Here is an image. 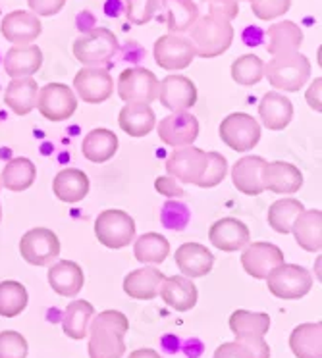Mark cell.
Instances as JSON below:
<instances>
[{"mask_svg": "<svg viewBox=\"0 0 322 358\" xmlns=\"http://www.w3.org/2000/svg\"><path fill=\"white\" fill-rule=\"evenodd\" d=\"M130 331L126 314L118 310H104L93 316L89 324V357L122 358L126 352L124 337Z\"/></svg>", "mask_w": 322, "mask_h": 358, "instance_id": "6da1fadb", "label": "cell"}, {"mask_svg": "<svg viewBox=\"0 0 322 358\" xmlns=\"http://www.w3.org/2000/svg\"><path fill=\"white\" fill-rule=\"evenodd\" d=\"M265 78L278 91L298 93L311 78V62L301 52L272 56V60L265 64Z\"/></svg>", "mask_w": 322, "mask_h": 358, "instance_id": "7a4b0ae2", "label": "cell"}, {"mask_svg": "<svg viewBox=\"0 0 322 358\" xmlns=\"http://www.w3.org/2000/svg\"><path fill=\"white\" fill-rule=\"evenodd\" d=\"M189 35H191L189 41L193 43L197 56L216 58L232 47L234 27L230 22H224V20L203 16L197 17V22L189 29Z\"/></svg>", "mask_w": 322, "mask_h": 358, "instance_id": "3957f363", "label": "cell"}, {"mask_svg": "<svg viewBox=\"0 0 322 358\" xmlns=\"http://www.w3.org/2000/svg\"><path fill=\"white\" fill-rule=\"evenodd\" d=\"M118 37L106 27H94L74 41V56L85 68H104L118 52Z\"/></svg>", "mask_w": 322, "mask_h": 358, "instance_id": "277c9868", "label": "cell"}, {"mask_svg": "<svg viewBox=\"0 0 322 358\" xmlns=\"http://www.w3.org/2000/svg\"><path fill=\"white\" fill-rule=\"evenodd\" d=\"M94 235L108 249H124L135 239V222L127 212L108 208L94 220Z\"/></svg>", "mask_w": 322, "mask_h": 358, "instance_id": "5b68a950", "label": "cell"}, {"mask_svg": "<svg viewBox=\"0 0 322 358\" xmlns=\"http://www.w3.org/2000/svg\"><path fill=\"white\" fill-rule=\"evenodd\" d=\"M267 287L278 299L298 301L313 289V275L303 266L286 264L278 266L267 275Z\"/></svg>", "mask_w": 322, "mask_h": 358, "instance_id": "8992f818", "label": "cell"}, {"mask_svg": "<svg viewBox=\"0 0 322 358\" xmlns=\"http://www.w3.org/2000/svg\"><path fill=\"white\" fill-rule=\"evenodd\" d=\"M222 143L236 152H247L260 141V125L245 112H234L220 122L218 127Z\"/></svg>", "mask_w": 322, "mask_h": 358, "instance_id": "52a82bcc", "label": "cell"}, {"mask_svg": "<svg viewBox=\"0 0 322 358\" xmlns=\"http://www.w3.org/2000/svg\"><path fill=\"white\" fill-rule=\"evenodd\" d=\"M20 255L27 264L50 266L52 260L60 257V241L58 235L47 227L29 229L20 241Z\"/></svg>", "mask_w": 322, "mask_h": 358, "instance_id": "ba28073f", "label": "cell"}, {"mask_svg": "<svg viewBox=\"0 0 322 358\" xmlns=\"http://www.w3.org/2000/svg\"><path fill=\"white\" fill-rule=\"evenodd\" d=\"M197 58L193 43L181 35H162L155 43V62L166 71H181Z\"/></svg>", "mask_w": 322, "mask_h": 358, "instance_id": "9c48e42d", "label": "cell"}, {"mask_svg": "<svg viewBox=\"0 0 322 358\" xmlns=\"http://www.w3.org/2000/svg\"><path fill=\"white\" fill-rule=\"evenodd\" d=\"M37 108L48 122H64L78 110V99L70 87L64 83H48L37 94Z\"/></svg>", "mask_w": 322, "mask_h": 358, "instance_id": "30bf717a", "label": "cell"}, {"mask_svg": "<svg viewBox=\"0 0 322 358\" xmlns=\"http://www.w3.org/2000/svg\"><path fill=\"white\" fill-rule=\"evenodd\" d=\"M118 94L124 102L150 104L158 96V79L147 68H127L120 73Z\"/></svg>", "mask_w": 322, "mask_h": 358, "instance_id": "8fae6325", "label": "cell"}, {"mask_svg": "<svg viewBox=\"0 0 322 358\" xmlns=\"http://www.w3.org/2000/svg\"><path fill=\"white\" fill-rule=\"evenodd\" d=\"M204 168H206V152L193 145L176 148L172 155L166 158V171L178 183L197 185V181L203 178Z\"/></svg>", "mask_w": 322, "mask_h": 358, "instance_id": "7c38bea8", "label": "cell"}, {"mask_svg": "<svg viewBox=\"0 0 322 358\" xmlns=\"http://www.w3.org/2000/svg\"><path fill=\"white\" fill-rule=\"evenodd\" d=\"M74 89L87 104H101L114 93V79L106 68H83L74 78Z\"/></svg>", "mask_w": 322, "mask_h": 358, "instance_id": "4fadbf2b", "label": "cell"}, {"mask_svg": "<svg viewBox=\"0 0 322 358\" xmlns=\"http://www.w3.org/2000/svg\"><path fill=\"white\" fill-rule=\"evenodd\" d=\"M157 131L160 141L168 147H189L199 137V122L189 112H172L170 116L160 120Z\"/></svg>", "mask_w": 322, "mask_h": 358, "instance_id": "5bb4252c", "label": "cell"}, {"mask_svg": "<svg viewBox=\"0 0 322 358\" xmlns=\"http://www.w3.org/2000/svg\"><path fill=\"white\" fill-rule=\"evenodd\" d=\"M157 101L172 112H188L197 104V87L186 76H166L158 81Z\"/></svg>", "mask_w": 322, "mask_h": 358, "instance_id": "9a60e30c", "label": "cell"}, {"mask_svg": "<svg viewBox=\"0 0 322 358\" xmlns=\"http://www.w3.org/2000/svg\"><path fill=\"white\" fill-rule=\"evenodd\" d=\"M284 264V252L272 243L255 241L247 245L241 255L244 270L255 280H267V275Z\"/></svg>", "mask_w": 322, "mask_h": 358, "instance_id": "2e32d148", "label": "cell"}, {"mask_svg": "<svg viewBox=\"0 0 322 358\" xmlns=\"http://www.w3.org/2000/svg\"><path fill=\"white\" fill-rule=\"evenodd\" d=\"M41 31H43V24H41L39 16H35L33 12H25V10H16V12L6 14L0 25L2 37L14 43L16 47L33 45V41H37Z\"/></svg>", "mask_w": 322, "mask_h": 358, "instance_id": "e0dca14e", "label": "cell"}, {"mask_svg": "<svg viewBox=\"0 0 322 358\" xmlns=\"http://www.w3.org/2000/svg\"><path fill=\"white\" fill-rule=\"evenodd\" d=\"M209 241L218 250L224 252H236L244 249L251 241L249 227L245 226L241 220L222 218L214 222L209 231Z\"/></svg>", "mask_w": 322, "mask_h": 358, "instance_id": "ac0fdd59", "label": "cell"}, {"mask_svg": "<svg viewBox=\"0 0 322 358\" xmlns=\"http://www.w3.org/2000/svg\"><path fill=\"white\" fill-rule=\"evenodd\" d=\"M265 191H272L276 195H293L303 185V173L298 166L290 162H267L262 171Z\"/></svg>", "mask_w": 322, "mask_h": 358, "instance_id": "d6986e66", "label": "cell"}, {"mask_svg": "<svg viewBox=\"0 0 322 358\" xmlns=\"http://www.w3.org/2000/svg\"><path fill=\"white\" fill-rule=\"evenodd\" d=\"M267 160L260 156H244L239 158L232 168V181L234 187L249 196H259L265 191L262 183V171H265Z\"/></svg>", "mask_w": 322, "mask_h": 358, "instance_id": "ffe728a7", "label": "cell"}, {"mask_svg": "<svg viewBox=\"0 0 322 358\" xmlns=\"http://www.w3.org/2000/svg\"><path fill=\"white\" fill-rule=\"evenodd\" d=\"M176 266L180 268V272L193 280V278H203L206 273L212 272L214 266V257L212 252L201 243H183L180 249L176 250Z\"/></svg>", "mask_w": 322, "mask_h": 358, "instance_id": "44dd1931", "label": "cell"}, {"mask_svg": "<svg viewBox=\"0 0 322 358\" xmlns=\"http://www.w3.org/2000/svg\"><path fill=\"white\" fill-rule=\"evenodd\" d=\"M164 281V273L157 268H139L130 272L124 278V293L135 301H153L160 293V285Z\"/></svg>", "mask_w": 322, "mask_h": 358, "instance_id": "7402d4cb", "label": "cell"}, {"mask_svg": "<svg viewBox=\"0 0 322 358\" xmlns=\"http://www.w3.org/2000/svg\"><path fill=\"white\" fill-rule=\"evenodd\" d=\"M259 116L262 125L270 131H282L293 117V104L278 91L267 93L259 102Z\"/></svg>", "mask_w": 322, "mask_h": 358, "instance_id": "603a6c76", "label": "cell"}, {"mask_svg": "<svg viewBox=\"0 0 322 358\" xmlns=\"http://www.w3.org/2000/svg\"><path fill=\"white\" fill-rule=\"evenodd\" d=\"M170 308L176 312H188L197 304V287L193 281L186 278V275H172V278H164L162 285H160V293Z\"/></svg>", "mask_w": 322, "mask_h": 358, "instance_id": "cb8c5ba5", "label": "cell"}, {"mask_svg": "<svg viewBox=\"0 0 322 358\" xmlns=\"http://www.w3.org/2000/svg\"><path fill=\"white\" fill-rule=\"evenodd\" d=\"M118 124L120 129L127 133L130 137H147L155 129L157 117H155L150 104L127 102L126 106L120 110Z\"/></svg>", "mask_w": 322, "mask_h": 358, "instance_id": "d4e9b609", "label": "cell"}, {"mask_svg": "<svg viewBox=\"0 0 322 358\" xmlns=\"http://www.w3.org/2000/svg\"><path fill=\"white\" fill-rule=\"evenodd\" d=\"M48 283L60 296H76L83 289L85 275L79 264L71 260H60L48 268Z\"/></svg>", "mask_w": 322, "mask_h": 358, "instance_id": "484cf974", "label": "cell"}, {"mask_svg": "<svg viewBox=\"0 0 322 358\" xmlns=\"http://www.w3.org/2000/svg\"><path fill=\"white\" fill-rule=\"evenodd\" d=\"M43 66V52L37 45L12 47L4 56V70L12 79L31 78Z\"/></svg>", "mask_w": 322, "mask_h": 358, "instance_id": "4316f807", "label": "cell"}, {"mask_svg": "<svg viewBox=\"0 0 322 358\" xmlns=\"http://www.w3.org/2000/svg\"><path fill=\"white\" fill-rule=\"evenodd\" d=\"M267 39V50L270 56L291 55L299 52V47L303 45V31L298 24L284 20L268 27Z\"/></svg>", "mask_w": 322, "mask_h": 358, "instance_id": "83f0119b", "label": "cell"}, {"mask_svg": "<svg viewBox=\"0 0 322 358\" xmlns=\"http://www.w3.org/2000/svg\"><path fill=\"white\" fill-rule=\"evenodd\" d=\"M37 94L39 85L33 78L12 79L4 91V102L16 116H27L37 108Z\"/></svg>", "mask_w": 322, "mask_h": 358, "instance_id": "f1b7e54d", "label": "cell"}, {"mask_svg": "<svg viewBox=\"0 0 322 358\" xmlns=\"http://www.w3.org/2000/svg\"><path fill=\"white\" fill-rule=\"evenodd\" d=\"M291 234L295 241L307 252H321L322 249V212L303 210L293 222Z\"/></svg>", "mask_w": 322, "mask_h": 358, "instance_id": "f546056e", "label": "cell"}, {"mask_svg": "<svg viewBox=\"0 0 322 358\" xmlns=\"http://www.w3.org/2000/svg\"><path fill=\"white\" fill-rule=\"evenodd\" d=\"M81 152H83V156H85L89 162H108L118 152V137H116V133H112L111 129H104V127L91 129L83 137Z\"/></svg>", "mask_w": 322, "mask_h": 358, "instance_id": "4dcf8cb0", "label": "cell"}, {"mask_svg": "<svg viewBox=\"0 0 322 358\" xmlns=\"http://www.w3.org/2000/svg\"><path fill=\"white\" fill-rule=\"evenodd\" d=\"M52 191L62 203H79L89 193V178L85 171L78 170V168H66L56 173L55 181H52Z\"/></svg>", "mask_w": 322, "mask_h": 358, "instance_id": "1f68e13d", "label": "cell"}, {"mask_svg": "<svg viewBox=\"0 0 322 358\" xmlns=\"http://www.w3.org/2000/svg\"><path fill=\"white\" fill-rule=\"evenodd\" d=\"M290 349L295 358H322V324H301L290 335Z\"/></svg>", "mask_w": 322, "mask_h": 358, "instance_id": "d6a6232c", "label": "cell"}, {"mask_svg": "<svg viewBox=\"0 0 322 358\" xmlns=\"http://www.w3.org/2000/svg\"><path fill=\"white\" fill-rule=\"evenodd\" d=\"M35 178H37L35 164L29 158L18 156V158H12L4 166L2 176H0V183H2V187H6L8 191L22 193L25 189L31 187L33 183H35Z\"/></svg>", "mask_w": 322, "mask_h": 358, "instance_id": "836d02e7", "label": "cell"}, {"mask_svg": "<svg viewBox=\"0 0 322 358\" xmlns=\"http://www.w3.org/2000/svg\"><path fill=\"white\" fill-rule=\"evenodd\" d=\"M94 316V306L89 301H74L66 306L62 318L64 334L70 339L81 341L89 334V324Z\"/></svg>", "mask_w": 322, "mask_h": 358, "instance_id": "e575fe53", "label": "cell"}, {"mask_svg": "<svg viewBox=\"0 0 322 358\" xmlns=\"http://www.w3.org/2000/svg\"><path fill=\"white\" fill-rule=\"evenodd\" d=\"M166 10V27L174 35L191 29L199 17V6L193 0H160Z\"/></svg>", "mask_w": 322, "mask_h": 358, "instance_id": "d590c367", "label": "cell"}, {"mask_svg": "<svg viewBox=\"0 0 322 358\" xmlns=\"http://www.w3.org/2000/svg\"><path fill=\"white\" fill-rule=\"evenodd\" d=\"M134 241V257L141 264H162L170 255V243L164 235L150 231Z\"/></svg>", "mask_w": 322, "mask_h": 358, "instance_id": "8d00e7d4", "label": "cell"}, {"mask_svg": "<svg viewBox=\"0 0 322 358\" xmlns=\"http://www.w3.org/2000/svg\"><path fill=\"white\" fill-rule=\"evenodd\" d=\"M303 210H305V206L298 199H291V196L280 199V201L270 204V208H268V226L272 227L276 234H291L293 222L298 220V216Z\"/></svg>", "mask_w": 322, "mask_h": 358, "instance_id": "74e56055", "label": "cell"}, {"mask_svg": "<svg viewBox=\"0 0 322 358\" xmlns=\"http://www.w3.org/2000/svg\"><path fill=\"white\" fill-rule=\"evenodd\" d=\"M29 295L20 281H0V316L16 318L27 308Z\"/></svg>", "mask_w": 322, "mask_h": 358, "instance_id": "f35d334b", "label": "cell"}, {"mask_svg": "<svg viewBox=\"0 0 322 358\" xmlns=\"http://www.w3.org/2000/svg\"><path fill=\"white\" fill-rule=\"evenodd\" d=\"M230 329L236 337L241 335H265L270 329V316L265 312L236 310L230 316Z\"/></svg>", "mask_w": 322, "mask_h": 358, "instance_id": "ab89813d", "label": "cell"}, {"mask_svg": "<svg viewBox=\"0 0 322 358\" xmlns=\"http://www.w3.org/2000/svg\"><path fill=\"white\" fill-rule=\"evenodd\" d=\"M265 78V62L259 56L244 55L232 62V79L237 85L253 87Z\"/></svg>", "mask_w": 322, "mask_h": 358, "instance_id": "60d3db41", "label": "cell"}, {"mask_svg": "<svg viewBox=\"0 0 322 358\" xmlns=\"http://www.w3.org/2000/svg\"><path fill=\"white\" fill-rule=\"evenodd\" d=\"M228 173V162L220 152H206V168H204L203 178L197 181V187L201 189H211L220 185L224 178Z\"/></svg>", "mask_w": 322, "mask_h": 358, "instance_id": "b9f144b4", "label": "cell"}, {"mask_svg": "<svg viewBox=\"0 0 322 358\" xmlns=\"http://www.w3.org/2000/svg\"><path fill=\"white\" fill-rule=\"evenodd\" d=\"M160 8V0H126V16L134 25H147Z\"/></svg>", "mask_w": 322, "mask_h": 358, "instance_id": "7bdbcfd3", "label": "cell"}, {"mask_svg": "<svg viewBox=\"0 0 322 358\" xmlns=\"http://www.w3.org/2000/svg\"><path fill=\"white\" fill-rule=\"evenodd\" d=\"M160 220H162V224L168 229H172V231H181V229H186L189 224V220H191V212L186 204L176 203V201H168V203L162 206V212H160Z\"/></svg>", "mask_w": 322, "mask_h": 358, "instance_id": "ee69618b", "label": "cell"}, {"mask_svg": "<svg viewBox=\"0 0 322 358\" xmlns=\"http://www.w3.org/2000/svg\"><path fill=\"white\" fill-rule=\"evenodd\" d=\"M27 341L18 331H0V358H25Z\"/></svg>", "mask_w": 322, "mask_h": 358, "instance_id": "f6af8a7d", "label": "cell"}, {"mask_svg": "<svg viewBox=\"0 0 322 358\" xmlns=\"http://www.w3.org/2000/svg\"><path fill=\"white\" fill-rule=\"evenodd\" d=\"M291 8V0H253L251 10L259 20H276Z\"/></svg>", "mask_w": 322, "mask_h": 358, "instance_id": "bcb514c9", "label": "cell"}, {"mask_svg": "<svg viewBox=\"0 0 322 358\" xmlns=\"http://www.w3.org/2000/svg\"><path fill=\"white\" fill-rule=\"evenodd\" d=\"M209 6V16L224 22H232L239 16V2L237 0H204Z\"/></svg>", "mask_w": 322, "mask_h": 358, "instance_id": "7dc6e473", "label": "cell"}, {"mask_svg": "<svg viewBox=\"0 0 322 358\" xmlns=\"http://www.w3.org/2000/svg\"><path fill=\"white\" fill-rule=\"evenodd\" d=\"M236 341L247 347L253 358H270V347L262 335H241V337H236Z\"/></svg>", "mask_w": 322, "mask_h": 358, "instance_id": "c3c4849f", "label": "cell"}, {"mask_svg": "<svg viewBox=\"0 0 322 358\" xmlns=\"http://www.w3.org/2000/svg\"><path fill=\"white\" fill-rule=\"evenodd\" d=\"M35 16H56L66 6V0H27Z\"/></svg>", "mask_w": 322, "mask_h": 358, "instance_id": "681fc988", "label": "cell"}, {"mask_svg": "<svg viewBox=\"0 0 322 358\" xmlns=\"http://www.w3.org/2000/svg\"><path fill=\"white\" fill-rule=\"evenodd\" d=\"M155 189L160 195L168 196V199H181V196L186 195L183 187L170 176H160V178L155 179Z\"/></svg>", "mask_w": 322, "mask_h": 358, "instance_id": "f907efd6", "label": "cell"}, {"mask_svg": "<svg viewBox=\"0 0 322 358\" xmlns=\"http://www.w3.org/2000/svg\"><path fill=\"white\" fill-rule=\"evenodd\" d=\"M214 358H253V355L239 341H230L214 350Z\"/></svg>", "mask_w": 322, "mask_h": 358, "instance_id": "816d5d0a", "label": "cell"}, {"mask_svg": "<svg viewBox=\"0 0 322 358\" xmlns=\"http://www.w3.org/2000/svg\"><path fill=\"white\" fill-rule=\"evenodd\" d=\"M322 87V79L316 78L311 83V87L307 89V102H309V106L314 110V112H322V99H321V89Z\"/></svg>", "mask_w": 322, "mask_h": 358, "instance_id": "f5cc1de1", "label": "cell"}, {"mask_svg": "<svg viewBox=\"0 0 322 358\" xmlns=\"http://www.w3.org/2000/svg\"><path fill=\"white\" fill-rule=\"evenodd\" d=\"M127 358H164L158 355L155 349H137L134 352H130V357Z\"/></svg>", "mask_w": 322, "mask_h": 358, "instance_id": "db71d44e", "label": "cell"}, {"mask_svg": "<svg viewBox=\"0 0 322 358\" xmlns=\"http://www.w3.org/2000/svg\"><path fill=\"white\" fill-rule=\"evenodd\" d=\"M0 189H2V183H0ZM0 220H2V208H0Z\"/></svg>", "mask_w": 322, "mask_h": 358, "instance_id": "11a10c76", "label": "cell"}, {"mask_svg": "<svg viewBox=\"0 0 322 358\" xmlns=\"http://www.w3.org/2000/svg\"><path fill=\"white\" fill-rule=\"evenodd\" d=\"M237 2H239V0H237ZM247 2H253V0H247Z\"/></svg>", "mask_w": 322, "mask_h": 358, "instance_id": "9f6ffc18", "label": "cell"}]
</instances>
